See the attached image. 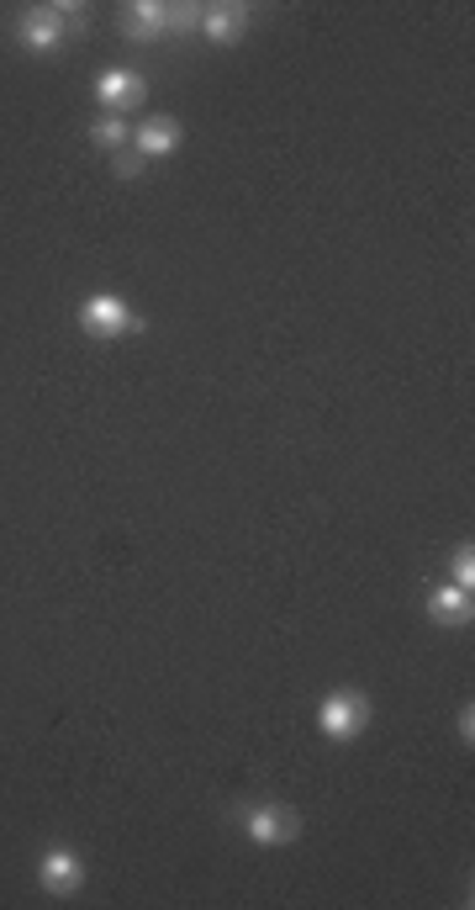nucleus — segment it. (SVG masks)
I'll return each mask as SVG.
<instances>
[{
    "label": "nucleus",
    "instance_id": "7ed1b4c3",
    "mask_svg": "<svg viewBox=\"0 0 475 910\" xmlns=\"http://www.w3.org/2000/svg\"><path fill=\"white\" fill-rule=\"evenodd\" d=\"M22 43L27 48H59L64 43V5H33V11H22Z\"/></svg>",
    "mask_w": 475,
    "mask_h": 910
},
{
    "label": "nucleus",
    "instance_id": "9d476101",
    "mask_svg": "<svg viewBox=\"0 0 475 910\" xmlns=\"http://www.w3.org/2000/svg\"><path fill=\"white\" fill-rule=\"evenodd\" d=\"M428 609H434V620H443V625H465L471 620V588H439V594L428 598Z\"/></svg>",
    "mask_w": 475,
    "mask_h": 910
},
{
    "label": "nucleus",
    "instance_id": "ddd939ff",
    "mask_svg": "<svg viewBox=\"0 0 475 910\" xmlns=\"http://www.w3.org/2000/svg\"><path fill=\"white\" fill-rule=\"evenodd\" d=\"M137 170H143V154H127V148H122V154H117V176H137Z\"/></svg>",
    "mask_w": 475,
    "mask_h": 910
},
{
    "label": "nucleus",
    "instance_id": "f03ea898",
    "mask_svg": "<svg viewBox=\"0 0 475 910\" xmlns=\"http://www.w3.org/2000/svg\"><path fill=\"white\" fill-rule=\"evenodd\" d=\"M365 720H370V699H365V694H328L322 709H317V726L328 735H339V741L354 735Z\"/></svg>",
    "mask_w": 475,
    "mask_h": 910
},
{
    "label": "nucleus",
    "instance_id": "423d86ee",
    "mask_svg": "<svg viewBox=\"0 0 475 910\" xmlns=\"http://www.w3.org/2000/svg\"><path fill=\"white\" fill-rule=\"evenodd\" d=\"M243 826H248V837L259 841V847H280V841H291L296 837V821L285 815V810H248L243 815Z\"/></svg>",
    "mask_w": 475,
    "mask_h": 910
},
{
    "label": "nucleus",
    "instance_id": "20e7f679",
    "mask_svg": "<svg viewBox=\"0 0 475 910\" xmlns=\"http://www.w3.org/2000/svg\"><path fill=\"white\" fill-rule=\"evenodd\" d=\"M96 96H101V106L111 117H127V106L143 101V80H137L133 70H106L101 80H96Z\"/></svg>",
    "mask_w": 475,
    "mask_h": 910
},
{
    "label": "nucleus",
    "instance_id": "6e6552de",
    "mask_svg": "<svg viewBox=\"0 0 475 910\" xmlns=\"http://www.w3.org/2000/svg\"><path fill=\"white\" fill-rule=\"evenodd\" d=\"M133 139H137V154H143V159H159V154H174V148H180V128H174L170 117H148Z\"/></svg>",
    "mask_w": 475,
    "mask_h": 910
},
{
    "label": "nucleus",
    "instance_id": "0eeeda50",
    "mask_svg": "<svg viewBox=\"0 0 475 910\" xmlns=\"http://www.w3.org/2000/svg\"><path fill=\"white\" fill-rule=\"evenodd\" d=\"M37 874H42V884H48L53 895H69V889H74V884L85 878V863H80L74 852H42Z\"/></svg>",
    "mask_w": 475,
    "mask_h": 910
},
{
    "label": "nucleus",
    "instance_id": "39448f33",
    "mask_svg": "<svg viewBox=\"0 0 475 910\" xmlns=\"http://www.w3.org/2000/svg\"><path fill=\"white\" fill-rule=\"evenodd\" d=\"M170 27H174V16H170V5H159V0H137V5L122 11V33L127 37H159V33H170Z\"/></svg>",
    "mask_w": 475,
    "mask_h": 910
},
{
    "label": "nucleus",
    "instance_id": "1a4fd4ad",
    "mask_svg": "<svg viewBox=\"0 0 475 910\" xmlns=\"http://www.w3.org/2000/svg\"><path fill=\"white\" fill-rule=\"evenodd\" d=\"M243 22H248V5H211V11H202V33L211 43H238Z\"/></svg>",
    "mask_w": 475,
    "mask_h": 910
},
{
    "label": "nucleus",
    "instance_id": "f257e3e1",
    "mask_svg": "<svg viewBox=\"0 0 475 910\" xmlns=\"http://www.w3.org/2000/svg\"><path fill=\"white\" fill-rule=\"evenodd\" d=\"M80 323H85L90 334H101V339H111V334H137V328H143V318H137L127 302H117V297H90V302L80 308Z\"/></svg>",
    "mask_w": 475,
    "mask_h": 910
},
{
    "label": "nucleus",
    "instance_id": "f8f14e48",
    "mask_svg": "<svg viewBox=\"0 0 475 910\" xmlns=\"http://www.w3.org/2000/svg\"><path fill=\"white\" fill-rule=\"evenodd\" d=\"M449 566H454V588H475V556H471V546H465V551H454V561H449Z\"/></svg>",
    "mask_w": 475,
    "mask_h": 910
},
{
    "label": "nucleus",
    "instance_id": "9b49d317",
    "mask_svg": "<svg viewBox=\"0 0 475 910\" xmlns=\"http://www.w3.org/2000/svg\"><path fill=\"white\" fill-rule=\"evenodd\" d=\"M90 139L101 143V148H117V154H122V148H127V139H133V128H127V117H111V111H106L101 122H96V133H90Z\"/></svg>",
    "mask_w": 475,
    "mask_h": 910
}]
</instances>
